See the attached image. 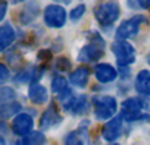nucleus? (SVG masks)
I'll use <instances>...</instances> for the list:
<instances>
[{"mask_svg": "<svg viewBox=\"0 0 150 145\" xmlns=\"http://www.w3.org/2000/svg\"><path fill=\"white\" fill-rule=\"evenodd\" d=\"M90 79V71L86 67H78L69 74V83L77 88H86Z\"/></svg>", "mask_w": 150, "mask_h": 145, "instance_id": "obj_15", "label": "nucleus"}, {"mask_svg": "<svg viewBox=\"0 0 150 145\" xmlns=\"http://www.w3.org/2000/svg\"><path fill=\"white\" fill-rule=\"evenodd\" d=\"M25 145H44L46 144V136L43 132L40 130H34L30 135H27L25 138H22Z\"/></svg>", "mask_w": 150, "mask_h": 145, "instance_id": "obj_21", "label": "nucleus"}, {"mask_svg": "<svg viewBox=\"0 0 150 145\" xmlns=\"http://www.w3.org/2000/svg\"><path fill=\"white\" fill-rule=\"evenodd\" d=\"M28 98L31 99V102L34 104H44L47 99H49V93H47V89L40 85V83H34L30 86L28 89Z\"/></svg>", "mask_w": 150, "mask_h": 145, "instance_id": "obj_17", "label": "nucleus"}, {"mask_svg": "<svg viewBox=\"0 0 150 145\" xmlns=\"http://www.w3.org/2000/svg\"><path fill=\"white\" fill-rule=\"evenodd\" d=\"M110 145H119V144H110Z\"/></svg>", "mask_w": 150, "mask_h": 145, "instance_id": "obj_34", "label": "nucleus"}, {"mask_svg": "<svg viewBox=\"0 0 150 145\" xmlns=\"http://www.w3.org/2000/svg\"><path fill=\"white\" fill-rule=\"evenodd\" d=\"M141 107L146 111H150V95H146L141 98Z\"/></svg>", "mask_w": 150, "mask_h": 145, "instance_id": "obj_29", "label": "nucleus"}, {"mask_svg": "<svg viewBox=\"0 0 150 145\" xmlns=\"http://www.w3.org/2000/svg\"><path fill=\"white\" fill-rule=\"evenodd\" d=\"M38 14H40V6H38V3H37V2H30V3H27V5L22 8V11H21V14H19V22H21L22 25H28V24H31L33 21H35V18L38 17Z\"/></svg>", "mask_w": 150, "mask_h": 145, "instance_id": "obj_13", "label": "nucleus"}, {"mask_svg": "<svg viewBox=\"0 0 150 145\" xmlns=\"http://www.w3.org/2000/svg\"><path fill=\"white\" fill-rule=\"evenodd\" d=\"M88 121H84L83 124H80L78 130H72L65 136V145H84L86 139H87V129Z\"/></svg>", "mask_w": 150, "mask_h": 145, "instance_id": "obj_14", "label": "nucleus"}, {"mask_svg": "<svg viewBox=\"0 0 150 145\" xmlns=\"http://www.w3.org/2000/svg\"><path fill=\"white\" fill-rule=\"evenodd\" d=\"M56 67H57L59 70H62V71H68V70L71 68V61H69L68 58L60 56V58H57V61H56Z\"/></svg>", "mask_w": 150, "mask_h": 145, "instance_id": "obj_27", "label": "nucleus"}, {"mask_svg": "<svg viewBox=\"0 0 150 145\" xmlns=\"http://www.w3.org/2000/svg\"><path fill=\"white\" fill-rule=\"evenodd\" d=\"M122 123H124V117L121 114L113 117V118H110L103 126V130H102L103 139L108 141V142H115L122 133Z\"/></svg>", "mask_w": 150, "mask_h": 145, "instance_id": "obj_9", "label": "nucleus"}, {"mask_svg": "<svg viewBox=\"0 0 150 145\" xmlns=\"http://www.w3.org/2000/svg\"><path fill=\"white\" fill-rule=\"evenodd\" d=\"M33 126H34L33 117L27 113H21L12 121V132L18 136L25 138L27 135H30L33 132Z\"/></svg>", "mask_w": 150, "mask_h": 145, "instance_id": "obj_7", "label": "nucleus"}, {"mask_svg": "<svg viewBox=\"0 0 150 145\" xmlns=\"http://www.w3.org/2000/svg\"><path fill=\"white\" fill-rule=\"evenodd\" d=\"M94 17L99 21L100 25L103 27H109L112 25L118 17H119V5L115 2H108V3H102L94 9Z\"/></svg>", "mask_w": 150, "mask_h": 145, "instance_id": "obj_4", "label": "nucleus"}, {"mask_svg": "<svg viewBox=\"0 0 150 145\" xmlns=\"http://www.w3.org/2000/svg\"><path fill=\"white\" fill-rule=\"evenodd\" d=\"M112 52H113V56L116 59V64L124 68V67H128L131 64H134L135 61V49L132 47L131 43L125 42V40H118L112 45Z\"/></svg>", "mask_w": 150, "mask_h": 145, "instance_id": "obj_3", "label": "nucleus"}, {"mask_svg": "<svg viewBox=\"0 0 150 145\" xmlns=\"http://www.w3.org/2000/svg\"><path fill=\"white\" fill-rule=\"evenodd\" d=\"M11 145H25V144H24V141L21 139V141H16V142H12Z\"/></svg>", "mask_w": 150, "mask_h": 145, "instance_id": "obj_30", "label": "nucleus"}, {"mask_svg": "<svg viewBox=\"0 0 150 145\" xmlns=\"http://www.w3.org/2000/svg\"><path fill=\"white\" fill-rule=\"evenodd\" d=\"M15 98H16V93L12 88H9V86L0 88V105L12 102V101H15Z\"/></svg>", "mask_w": 150, "mask_h": 145, "instance_id": "obj_22", "label": "nucleus"}, {"mask_svg": "<svg viewBox=\"0 0 150 145\" xmlns=\"http://www.w3.org/2000/svg\"><path fill=\"white\" fill-rule=\"evenodd\" d=\"M94 76L100 83H110V82L116 80L118 71L110 64H99L94 68Z\"/></svg>", "mask_w": 150, "mask_h": 145, "instance_id": "obj_12", "label": "nucleus"}, {"mask_svg": "<svg viewBox=\"0 0 150 145\" xmlns=\"http://www.w3.org/2000/svg\"><path fill=\"white\" fill-rule=\"evenodd\" d=\"M52 90H53L57 96L63 95L66 90H69V88H68V80H66L65 77H62V76H54L53 80H52Z\"/></svg>", "mask_w": 150, "mask_h": 145, "instance_id": "obj_20", "label": "nucleus"}, {"mask_svg": "<svg viewBox=\"0 0 150 145\" xmlns=\"http://www.w3.org/2000/svg\"><path fill=\"white\" fill-rule=\"evenodd\" d=\"M128 5H132L131 8H143L149 9L150 8V0H128Z\"/></svg>", "mask_w": 150, "mask_h": 145, "instance_id": "obj_26", "label": "nucleus"}, {"mask_svg": "<svg viewBox=\"0 0 150 145\" xmlns=\"http://www.w3.org/2000/svg\"><path fill=\"white\" fill-rule=\"evenodd\" d=\"M15 30L11 24H3L2 27H0V52L6 50L13 42H15Z\"/></svg>", "mask_w": 150, "mask_h": 145, "instance_id": "obj_16", "label": "nucleus"}, {"mask_svg": "<svg viewBox=\"0 0 150 145\" xmlns=\"http://www.w3.org/2000/svg\"><path fill=\"white\" fill-rule=\"evenodd\" d=\"M143 21H144V17H141V15H135V17L124 21L116 28V39L118 40H128V39L134 37L138 33Z\"/></svg>", "mask_w": 150, "mask_h": 145, "instance_id": "obj_6", "label": "nucleus"}, {"mask_svg": "<svg viewBox=\"0 0 150 145\" xmlns=\"http://www.w3.org/2000/svg\"><path fill=\"white\" fill-rule=\"evenodd\" d=\"M135 90L143 96L150 95V71L141 70L137 74V77H135Z\"/></svg>", "mask_w": 150, "mask_h": 145, "instance_id": "obj_18", "label": "nucleus"}, {"mask_svg": "<svg viewBox=\"0 0 150 145\" xmlns=\"http://www.w3.org/2000/svg\"><path fill=\"white\" fill-rule=\"evenodd\" d=\"M12 3H21V2H25V0H11Z\"/></svg>", "mask_w": 150, "mask_h": 145, "instance_id": "obj_31", "label": "nucleus"}, {"mask_svg": "<svg viewBox=\"0 0 150 145\" xmlns=\"http://www.w3.org/2000/svg\"><path fill=\"white\" fill-rule=\"evenodd\" d=\"M6 12H8V2L6 0H0V21L5 18Z\"/></svg>", "mask_w": 150, "mask_h": 145, "instance_id": "obj_28", "label": "nucleus"}, {"mask_svg": "<svg viewBox=\"0 0 150 145\" xmlns=\"http://www.w3.org/2000/svg\"><path fill=\"white\" fill-rule=\"evenodd\" d=\"M43 76V68H38V67H28V68H24L22 71H19L18 74L15 76V82L16 83H37Z\"/></svg>", "mask_w": 150, "mask_h": 145, "instance_id": "obj_10", "label": "nucleus"}, {"mask_svg": "<svg viewBox=\"0 0 150 145\" xmlns=\"http://www.w3.org/2000/svg\"><path fill=\"white\" fill-rule=\"evenodd\" d=\"M57 2H62V3H65V5H68V3L71 2V0H57Z\"/></svg>", "mask_w": 150, "mask_h": 145, "instance_id": "obj_32", "label": "nucleus"}, {"mask_svg": "<svg viewBox=\"0 0 150 145\" xmlns=\"http://www.w3.org/2000/svg\"><path fill=\"white\" fill-rule=\"evenodd\" d=\"M21 108H22L21 104L16 102V101H12V102L0 105V118H9V117L15 116L16 113H19Z\"/></svg>", "mask_w": 150, "mask_h": 145, "instance_id": "obj_19", "label": "nucleus"}, {"mask_svg": "<svg viewBox=\"0 0 150 145\" xmlns=\"http://www.w3.org/2000/svg\"><path fill=\"white\" fill-rule=\"evenodd\" d=\"M94 108V117L97 120H109L113 118L118 110V102L110 95H96L91 99Z\"/></svg>", "mask_w": 150, "mask_h": 145, "instance_id": "obj_1", "label": "nucleus"}, {"mask_svg": "<svg viewBox=\"0 0 150 145\" xmlns=\"http://www.w3.org/2000/svg\"><path fill=\"white\" fill-rule=\"evenodd\" d=\"M87 110H88V98L86 95L78 96L77 98V102H75V105L72 108V113L74 114H84Z\"/></svg>", "mask_w": 150, "mask_h": 145, "instance_id": "obj_23", "label": "nucleus"}, {"mask_svg": "<svg viewBox=\"0 0 150 145\" xmlns=\"http://www.w3.org/2000/svg\"><path fill=\"white\" fill-rule=\"evenodd\" d=\"M141 99L140 98H128L122 102V111L121 116L128 120V121H134L141 118Z\"/></svg>", "mask_w": 150, "mask_h": 145, "instance_id": "obj_8", "label": "nucleus"}, {"mask_svg": "<svg viewBox=\"0 0 150 145\" xmlns=\"http://www.w3.org/2000/svg\"><path fill=\"white\" fill-rule=\"evenodd\" d=\"M60 121H62V117H60L59 111L56 110L54 104H52V105L43 113V116H41V118H40V127H41V130H49V129H52L53 126H57Z\"/></svg>", "mask_w": 150, "mask_h": 145, "instance_id": "obj_11", "label": "nucleus"}, {"mask_svg": "<svg viewBox=\"0 0 150 145\" xmlns=\"http://www.w3.org/2000/svg\"><path fill=\"white\" fill-rule=\"evenodd\" d=\"M66 11L60 5H49L43 12V21L50 28H62L66 22Z\"/></svg>", "mask_w": 150, "mask_h": 145, "instance_id": "obj_5", "label": "nucleus"}, {"mask_svg": "<svg viewBox=\"0 0 150 145\" xmlns=\"http://www.w3.org/2000/svg\"><path fill=\"white\" fill-rule=\"evenodd\" d=\"M93 36H94V40L86 45L78 53V61L83 64L96 62L105 55V40L97 33H94Z\"/></svg>", "mask_w": 150, "mask_h": 145, "instance_id": "obj_2", "label": "nucleus"}, {"mask_svg": "<svg viewBox=\"0 0 150 145\" xmlns=\"http://www.w3.org/2000/svg\"><path fill=\"white\" fill-rule=\"evenodd\" d=\"M147 59H149V62H150V53H149V58H147Z\"/></svg>", "mask_w": 150, "mask_h": 145, "instance_id": "obj_33", "label": "nucleus"}, {"mask_svg": "<svg viewBox=\"0 0 150 145\" xmlns=\"http://www.w3.org/2000/svg\"><path fill=\"white\" fill-rule=\"evenodd\" d=\"M9 79H11V71H9V68H8L5 64H0V85L6 83Z\"/></svg>", "mask_w": 150, "mask_h": 145, "instance_id": "obj_25", "label": "nucleus"}, {"mask_svg": "<svg viewBox=\"0 0 150 145\" xmlns=\"http://www.w3.org/2000/svg\"><path fill=\"white\" fill-rule=\"evenodd\" d=\"M86 12V5H78V6H75L71 12H69V18L72 21H78Z\"/></svg>", "mask_w": 150, "mask_h": 145, "instance_id": "obj_24", "label": "nucleus"}]
</instances>
